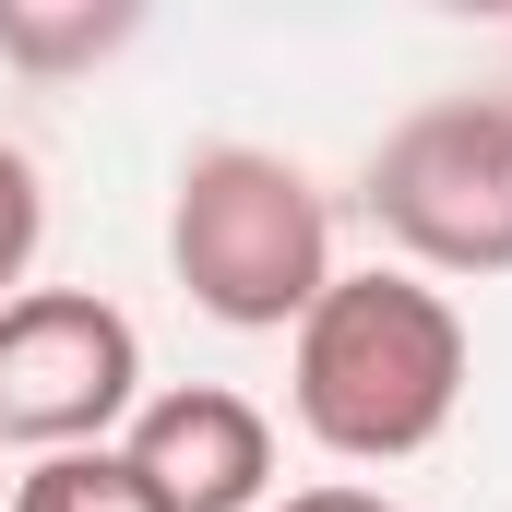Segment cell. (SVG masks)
Listing matches in <instances>:
<instances>
[{
    "label": "cell",
    "mask_w": 512,
    "mask_h": 512,
    "mask_svg": "<svg viewBox=\"0 0 512 512\" xmlns=\"http://www.w3.org/2000/svg\"><path fill=\"white\" fill-rule=\"evenodd\" d=\"M465 310L405 274V262H370V274H334L310 298V322L286 334V405L298 429L334 453V465H405L453 429L465 405Z\"/></svg>",
    "instance_id": "cell-1"
},
{
    "label": "cell",
    "mask_w": 512,
    "mask_h": 512,
    "mask_svg": "<svg viewBox=\"0 0 512 512\" xmlns=\"http://www.w3.org/2000/svg\"><path fill=\"white\" fill-rule=\"evenodd\" d=\"M167 274L227 334H298L310 298L334 286V215L286 155L203 143L167 191Z\"/></svg>",
    "instance_id": "cell-2"
},
{
    "label": "cell",
    "mask_w": 512,
    "mask_h": 512,
    "mask_svg": "<svg viewBox=\"0 0 512 512\" xmlns=\"http://www.w3.org/2000/svg\"><path fill=\"white\" fill-rule=\"evenodd\" d=\"M358 203L405 251V274H512V96L405 108Z\"/></svg>",
    "instance_id": "cell-3"
},
{
    "label": "cell",
    "mask_w": 512,
    "mask_h": 512,
    "mask_svg": "<svg viewBox=\"0 0 512 512\" xmlns=\"http://www.w3.org/2000/svg\"><path fill=\"white\" fill-rule=\"evenodd\" d=\"M143 405V334L96 286H24L0 310V441L108 453Z\"/></svg>",
    "instance_id": "cell-4"
},
{
    "label": "cell",
    "mask_w": 512,
    "mask_h": 512,
    "mask_svg": "<svg viewBox=\"0 0 512 512\" xmlns=\"http://www.w3.org/2000/svg\"><path fill=\"white\" fill-rule=\"evenodd\" d=\"M131 477L155 489L167 512H251L274 489V417L227 382H179V393H143L120 429Z\"/></svg>",
    "instance_id": "cell-5"
},
{
    "label": "cell",
    "mask_w": 512,
    "mask_h": 512,
    "mask_svg": "<svg viewBox=\"0 0 512 512\" xmlns=\"http://www.w3.org/2000/svg\"><path fill=\"white\" fill-rule=\"evenodd\" d=\"M131 24L143 12H96V0H0V60L12 72H84V60L131 48Z\"/></svg>",
    "instance_id": "cell-6"
},
{
    "label": "cell",
    "mask_w": 512,
    "mask_h": 512,
    "mask_svg": "<svg viewBox=\"0 0 512 512\" xmlns=\"http://www.w3.org/2000/svg\"><path fill=\"white\" fill-rule=\"evenodd\" d=\"M12 512H167L143 477H131V453H36L24 477H12Z\"/></svg>",
    "instance_id": "cell-7"
},
{
    "label": "cell",
    "mask_w": 512,
    "mask_h": 512,
    "mask_svg": "<svg viewBox=\"0 0 512 512\" xmlns=\"http://www.w3.org/2000/svg\"><path fill=\"white\" fill-rule=\"evenodd\" d=\"M36 239H48V179H36V155L0 131V310L24 298V274H36Z\"/></svg>",
    "instance_id": "cell-8"
},
{
    "label": "cell",
    "mask_w": 512,
    "mask_h": 512,
    "mask_svg": "<svg viewBox=\"0 0 512 512\" xmlns=\"http://www.w3.org/2000/svg\"><path fill=\"white\" fill-rule=\"evenodd\" d=\"M274 512H405V501H382V489H346V477H334V489H286Z\"/></svg>",
    "instance_id": "cell-9"
}]
</instances>
